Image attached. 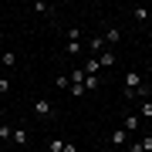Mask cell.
Instances as JSON below:
<instances>
[{"label": "cell", "instance_id": "cell-1", "mask_svg": "<svg viewBox=\"0 0 152 152\" xmlns=\"http://www.w3.org/2000/svg\"><path fill=\"white\" fill-rule=\"evenodd\" d=\"M34 115H37V118H51V115H54V105H51L48 98H34Z\"/></svg>", "mask_w": 152, "mask_h": 152}, {"label": "cell", "instance_id": "cell-2", "mask_svg": "<svg viewBox=\"0 0 152 152\" xmlns=\"http://www.w3.org/2000/svg\"><path fill=\"white\" fill-rule=\"evenodd\" d=\"M139 125H142V118H139L135 112H132V115H125V118H122V129L129 132V135H135V129H139Z\"/></svg>", "mask_w": 152, "mask_h": 152}, {"label": "cell", "instance_id": "cell-3", "mask_svg": "<svg viewBox=\"0 0 152 152\" xmlns=\"http://www.w3.org/2000/svg\"><path fill=\"white\" fill-rule=\"evenodd\" d=\"M98 64H102V68H112V64H118V54H115L112 48H105L102 54H98Z\"/></svg>", "mask_w": 152, "mask_h": 152}, {"label": "cell", "instance_id": "cell-4", "mask_svg": "<svg viewBox=\"0 0 152 152\" xmlns=\"http://www.w3.org/2000/svg\"><path fill=\"white\" fill-rule=\"evenodd\" d=\"M102 41H105V48H115V44L122 41V31H118V27H108V31L102 34Z\"/></svg>", "mask_w": 152, "mask_h": 152}, {"label": "cell", "instance_id": "cell-5", "mask_svg": "<svg viewBox=\"0 0 152 152\" xmlns=\"http://www.w3.org/2000/svg\"><path fill=\"white\" fill-rule=\"evenodd\" d=\"M129 139H132V135H129L125 129H115L112 135H108V142H112V145H129Z\"/></svg>", "mask_w": 152, "mask_h": 152}, {"label": "cell", "instance_id": "cell-6", "mask_svg": "<svg viewBox=\"0 0 152 152\" xmlns=\"http://www.w3.org/2000/svg\"><path fill=\"white\" fill-rule=\"evenodd\" d=\"M88 51H91V58H98V54L105 51V41H102V37H91V41H88Z\"/></svg>", "mask_w": 152, "mask_h": 152}, {"label": "cell", "instance_id": "cell-7", "mask_svg": "<svg viewBox=\"0 0 152 152\" xmlns=\"http://www.w3.org/2000/svg\"><path fill=\"white\" fill-rule=\"evenodd\" d=\"M81 71H85V75H98V71H102V64H98V58H88L85 64H81Z\"/></svg>", "mask_w": 152, "mask_h": 152}, {"label": "cell", "instance_id": "cell-8", "mask_svg": "<svg viewBox=\"0 0 152 152\" xmlns=\"http://www.w3.org/2000/svg\"><path fill=\"white\" fill-rule=\"evenodd\" d=\"M135 115H139V118H152V98H145V102L139 105V112H135Z\"/></svg>", "mask_w": 152, "mask_h": 152}, {"label": "cell", "instance_id": "cell-9", "mask_svg": "<svg viewBox=\"0 0 152 152\" xmlns=\"http://www.w3.org/2000/svg\"><path fill=\"white\" fill-rule=\"evenodd\" d=\"M10 142H17V145H27V129H14Z\"/></svg>", "mask_w": 152, "mask_h": 152}, {"label": "cell", "instance_id": "cell-10", "mask_svg": "<svg viewBox=\"0 0 152 152\" xmlns=\"http://www.w3.org/2000/svg\"><path fill=\"white\" fill-rule=\"evenodd\" d=\"M0 64H4V68H14L17 64V54H14V51H4V54H0Z\"/></svg>", "mask_w": 152, "mask_h": 152}, {"label": "cell", "instance_id": "cell-11", "mask_svg": "<svg viewBox=\"0 0 152 152\" xmlns=\"http://www.w3.org/2000/svg\"><path fill=\"white\" fill-rule=\"evenodd\" d=\"M98 85H102V78H98V75H85V91H95Z\"/></svg>", "mask_w": 152, "mask_h": 152}, {"label": "cell", "instance_id": "cell-12", "mask_svg": "<svg viewBox=\"0 0 152 152\" xmlns=\"http://www.w3.org/2000/svg\"><path fill=\"white\" fill-rule=\"evenodd\" d=\"M10 135H14V129L7 122H0V142H10Z\"/></svg>", "mask_w": 152, "mask_h": 152}, {"label": "cell", "instance_id": "cell-13", "mask_svg": "<svg viewBox=\"0 0 152 152\" xmlns=\"http://www.w3.org/2000/svg\"><path fill=\"white\" fill-rule=\"evenodd\" d=\"M64 51L68 54H81V41H64Z\"/></svg>", "mask_w": 152, "mask_h": 152}, {"label": "cell", "instance_id": "cell-14", "mask_svg": "<svg viewBox=\"0 0 152 152\" xmlns=\"http://www.w3.org/2000/svg\"><path fill=\"white\" fill-rule=\"evenodd\" d=\"M132 17H135L139 24H145V20H149V10H145V7H135V10H132Z\"/></svg>", "mask_w": 152, "mask_h": 152}, {"label": "cell", "instance_id": "cell-15", "mask_svg": "<svg viewBox=\"0 0 152 152\" xmlns=\"http://www.w3.org/2000/svg\"><path fill=\"white\" fill-rule=\"evenodd\" d=\"M31 10H34V14H41V17H51V4H34Z\"/></svg>", "mask_w": 152, "mask_h": 152}, {"label": "cell", "instance_id": "cell-16", "mask_svg": "<svg viewBox=\"0 0 152 152\" xmlns=\"http://www.w3.org/2000/svg\"><path fill=\"white\" fill-rule=\"evenodd\" d=\"M48 152H64V139H51L48 142Z\"/></svg>", "mask_w": 152, "mask_h": 152}, {"label": "cell", "instance_id": "cell-17", "mask_svg": "<svg viewBox=\"0 0 152 152\" xmlns=\"http://www.w3.org/2000/svg\"><path fill=\"white\" fill-rule=\"evenodd\" d=\"M68 95H71V98H81V95H88V91H85V85H71Z\"/></svg>", "mask_w": 152, "mask_h": 152}, {"label": "cell", "instance_id": "cell-18", "mask_svg": "<svg viewBox=\"0 0 152 152\" xmlns=\"http://www.w3.org/2000/svg\"><path fill=\"white\" fill-rule=\"evenodd\" d=\"M64 41H81V31H78V27H68L64 31Z\"/></svg>", "mask_w": 152, "mask_h": 152}, {"label": "cell", "instance_id": "cell-19", "mask_svg": "<svg viewBox=\"0 0 152 152\" xmlns=\"http://www.w3.org/2000/svg\"><path fill=\"white\" fill-rule=\"evenodd\" d=\"M54 88H61V91H68V88H71V78H54Z\"/></svg>", "mask_w": 152, "mask_h": 152}, {"label": "cell", "instance_id": "cell-20", "mask_svg": "<svg viewBox=\"0 0 152 152\" xmlns=\"http://www.w3.org/2000/svg\"><path fill=\"white\" fill-rule=\"evenodd\" d=\"M139 145H142V152H152V135H142Z\"/></svg>", "mask_w": 152, "mask_h": 152}, {"label": "cell", "instance_id": "cell-21", "mask_svg": "<svg viewBox=\"0 0 152 152\" xmlns=\"http://www.w3.org/2000/svg\"><path fill=\"white\" fill-rule=\"evenodd\" d=\"M129 152H142V145H139V139H129V145H125Z\"/></svg>", "mask_w": 152, "mask_h": 152}, {"label": "cell", "instance_id": "cell-22", "mask_svg": "<svg viewBox=\"0 0 152 152\" xmlns=\"http://www.w3.org/2000/svg\"><path fill=\"white\" fill-rule=\"evenodd\" d=\"M4 91H10V78H0V95Z\"/></svg>", "mask_w": 152, "mask_h": 152}, {"label": "cell", "instance_id": "cell-23", "mask_svg": "<svg viewBox=\"0 0 152 152\" xmlns=\"http://www.w3.org/2000/svg\"><path fill=\"white\" fill-rule=\"evenodd\" d=\"M64 152H78V145H71V142H64Z\"/></svg>", "mask_w": 152, "mask_h": 152}, {"label": "cell", "instance_id": "cell-24", "mask_svg": "<svg viewBox=\"0 0 152 152\" xmlns=\"http://www.w3.org/2000/svg\"><path fill=\"white\" fill-rule=\"evenodd\" d=\"M4 118H7V112H4V108H0V122H4Z\"/></svg>", "mask_w": 152, "mask_h": 152}, {"label": "cell", "instance_id": "cell-25", "mask_svg": "<svg viewBox=\"0 0 152 152\" xmlns=\"http://www.w3.org/2000/svg\"><path fill=\"white\" fill-rule=\"evenodd\" d=\"M149 71H152V68H149Z\"/></svg>", "mask_w": 152, "mask_h": 152}]
</instances>
